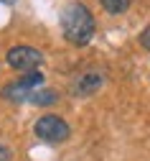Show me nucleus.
Here are the masks:
<instances>
[{
  "label": "nucleus",
  "mask_w": 150,
  "mask_h": 161,
  "mask_svg": "<svg viewBox=\"0 0 150 161\" xmlns=\"http://www.w3.org/2000/svg\"><path fill=\"white\" fill-rule=\"evenodd\" d=\"M61 31H64V38L69 44L87 46L94 38V31H97L92 10L87 5H81V3H69L61 13Z\"/></svg>",
  "instance_id": "1"
},
{
  "label": "nucleus",
  "mask_w": 150,
  "mask_h": 161,
  "mask_svg": "<svg viewBox=\"0 0 150 161\" xmlns=\"http://www.w3.org/2000/svg\"><path fill=\"white\" fill-rule=\"evenodd\" d=\"M56 100H59V92H54V90H33L28 103H33V105H54Z\"/></svg>",
  "instance_id": "6"
},
{
  "label": "nucleus",
  "mask_w": 150,
  "mask_h": 161,
  "mask_svg": "<svg viewBox=\"0 0 150 161\" xmlns=\"http://www.w3.org/2000/svg\"><path fill=\"white\" fill-rule=\"evenodd\" d=\"M137 38H140V46H142L145 51H150V26H147V28H142Z\"/></svg>",
  "instance_id": "8"
},
{
  "label": "nucleus",
  "mask_w": 150,
  "mask_h": 161,
  "mask_svg": "<svg viewBox=\"0 0 150 161\" xmlns=\"http://www.w3.org/2000/svg\"><path fill=\"white\" fill-rule=\"evenodd\" d=\"M5 62H8L10 69L28 74V72H36L41 64H44V54H41L38 49H33V46H13L5 54Z\"/></svg>",
  "instance_id": "4"
},
{
  "label": "nucleus",
  "mask_w": 150,
  "mask_h": 161,
  "mask_svg": "<svg viewBox=\"0 0 150 161\" xmlns=\"http://www.w3.org/2000/svg\"><path fill=\"white\" fill-rule=\"evenodd\" d=\"M36 136L41 141H46V143H64V141L69 138V125H66V120H64L61 115H44V118H38L36 120V125H33Z\"/></svg>",
  "instance_id": "3"
},
{
  "label": "nucleus",
  "mask_w": 150,
  "mask_h": 161,
  "mask_svg": "<svg viewBox=\"0 0 150 161\" xmlns=\"http://www.w3.org/2000/svg\"><path fill=\"white\" fill-rule=\"evenodd\" d=\"M13 158V153H10V148L8 146H3V143H0V161H10Z\"/></svg>",
  "instance_id": "9"
},
{
  "label": "nucleus",
  "mask_w": 150,
  "mask_h": 161,
  "mask_svg": "<svg viewBox=\"0 0 150 161\" xmlns=\"http://www.w3.org/2000/svg\"><path fill=\"white\" fill-rule=\"evenodd\" d=\"M99 3H102V8H104L107 13H112V15L125 13L127 8H130V0H99Z\"/></svg>",
  "instance_id": "7"
},
{
  "label": "nucleus",
  "mask_w": 150,
  "mask_h": 161,
  "mask_svg": "<svg viewBox=\"0 0 150 161\" xmlns=\"http://www.w3.org/2000/svg\"><path fill=\"white\" fill-rule=\"evenodd\" d=\"M102 82H104V77H102L99 72H87V74H81V77H76V79H74L71 92H74V95H79V97H87V95L97 92V90L102 87Z\"/></svg>",
  "instance_id": "5"
},
{
  "label": "nucleus",
  "mask_w": 150,
  "mask_h": 161,
  "mask_svg": "<svg viewBox=\"0 0 150 161\" xmlns=\"http://www.w3.org/2000/svg\"><path fill=\"white\" fill-rule=\"evenodd\" d=\"M41 85H44V74L41 72H28L26 77L5 85L3 90H0V97L8 100V103H26V100L31 97V92L38 90Z\"/></svg>",
  "instance_id": "2"
}]
</instances>
